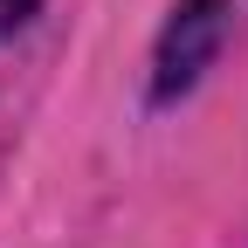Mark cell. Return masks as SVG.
<instances>
[{"label":"cell","instance_id":"7a4b0ae2","mask_svg":"<svg viewBox=\"0 0 248 248\" xmlns=\"http://www.w3.org/2000/svg\"><path fill=\"white\" fill-rule=\"evenodd\" d=\"M35 7H42V0H0V35L28 28V21H35Z\"/></svg>","mask_w":248,"mask_h":248},{"label":"cell","instance_id":"6da1fadb","mask_svg":"<svg viewBox=\"0 0 248 248\" xmlns=\"http://www.w3.org/2000/svg\"><path fill=\"white\" fill-rule=\"evenodd\" d=\"M221 42H228V0H179L152 48V104L186 97L207 76V62L221 55Z\"/></svg>","mask_w":248,"mask_h":248}]
</instances>
